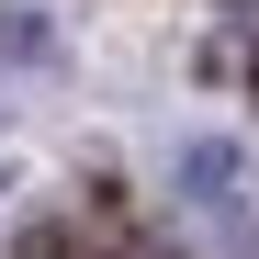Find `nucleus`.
<instances>
[{
	"instance_id": "obj_2",
	"label": "nucleus",
	"mask_w": 259,
	"mask_h": 259,
	"mask_svg": "<svg viewBox=\"0 0 259 259\" xmlns=\"http://www.w3.org/2000/svg\"><path fill=\"white\" fill-rule=\"evenodd\" d=\"M0 192H12V169H0Z\"/></svg>"
},
{
	"instance_id": "obj_1",
	"label": "nucleus",
	"mask_w": 259,
	"mask_h": 259,
	"mask_svg": "<svg viewBox=\"0 0 259 259\" xmlns=\"http://www.w3.org/2000/svg\"><path fill=\"white\" fill-rule=\"evenodd\" d=\"M169 192H181V203L203 214L214 259H259V214H248V158H237L226 136H192L181 158H169Z\"/></svg>"
}]
</instances>
